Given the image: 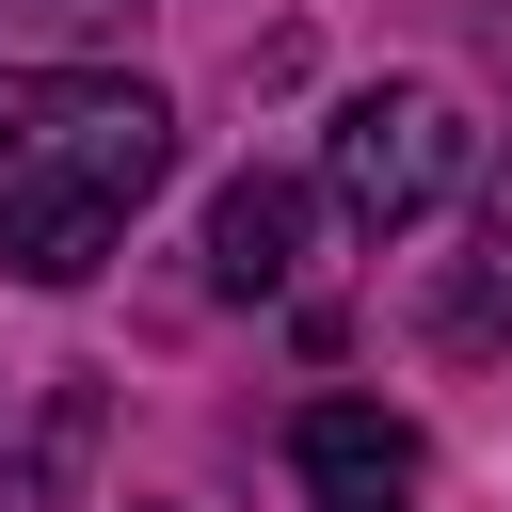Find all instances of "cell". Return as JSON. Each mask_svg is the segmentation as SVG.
<instances>
[{
	"mask_svg": "<svg viewBox=\"0 0 512 512\" xmlns=\"http://www.w3.org/2000/svg\"><path fill=\"white\" fill-rule=\"evenodd\" d=\"M304 272V192L288 176H224V208H208V288L224 304H272Z\"/></svg>",
	"mask_w": 512,
	"mask_h": 512,
	"instance_id": "obj_4",
	"label": "cell"
},
{
	"mask_svg": "<svg viewBox=\"0 0 512 512\" xmlns=\"http://www.w3.org/2000/svg\"><path fill=\"white\" fill-rule=\"evenodd\" d=\"M464 176H480V128H464L432 80H368V96L320 128V192H336V224H368V240L432 224Z\"/></svg>",
	"mask_w": 512,
	"mask_h": 512,
	"instance_id": "obj_2",
	"label": "cell"
},
{
	"mask_svg": "<svg viewBox=\"0 0 512 512\" xmlns=\"http://www.w3.org/2000/svg\"><path fill=\"white\" fill-rule=\"evenodd\" d=\"M480 304H512V192H496V288H480ZM480 304H464V320H480Z\"/></svg>",
	"mask_w": 512,
	"mask_h": 512,
	"instance_id": "obj_5",
	"label": "cell"
},
{
	"mask_svg": "<svg viewBox=\"0 0 512 512\" xmlns=\"http://www.w3.org/2000/svg\"><path fill=\"white\" fill-rule=\"evenodd\" d=\"M160 176H176V112L144 80H112V64H16L0 80V272L80 288L144 224Z\"/></svg>",
	"mask_w": 512,
	"mask_h": 512,
	"instance_id": "obj_1",
	"label": "cell"
},
{
	"mask_svg": "<svg viewBox=\"0 0 512 512\" xmlns=\"http://www.w3.org/2000/svg\"><path fill=\"white\" fill-rule=\"evenodd\" d=\"M288 464H304L320 512H416V480H432L416 416H384V400H304L288 416Z\"/></svg>",
	"mask_w": 512,
	"mask_h": 512,
	"instance_id": "obj_3",
	"label": "cell"
}]
</instances>
